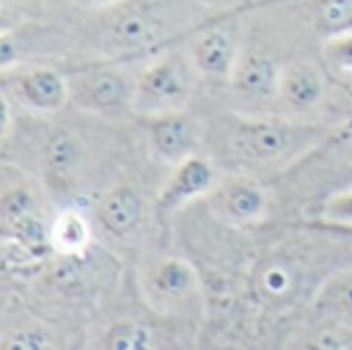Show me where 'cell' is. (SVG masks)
<instances>
[{
	"label": "cell",
	"mask_w": 352,
	"mask_h": 350,
	"mask_svg": "<svg viewBox=\"0 0 352 350\" xmlns=\"http://www.w3.org/2000/svg\"><path fill=\"white\" fill-rule=\"evenodd\" d=\"M196 0H122L113 6L87 10L95 14L99 47L113 60H134L169 47L177 31L190 25Z\"/></svg>",
	"instance_id": "cell-1"
},
{
	"label": "cell",
	"mask_w": 352,
	"mask_h": 350,
	"mask_svg": "<svg viewBox=\"0 0 352 350\" xmlns=\"http://www.w3.org/2000/svg\"><path fill=\"white\" fill-rule=\"evenodd\" d=\"M217 153L239 167L266 169L309 151L320 138L314 126H299L276 118L229 116L214 128Z\"/></svg>",
	"instance_id": "cell-2"
},
{
	"label": "cell",
	"mask_w": 352,
	"mask_h": 350,
	"mask_svg": "<svg viewBox=\"0 0 352 350\" xmlns=\"http://www.w3.org/2000/svg\"><path fill=\"white\" fill-rule=\"evenodd\" d=\"M200 72L188 50L169 45L136 76L134 116L184 111L196 95Z\"/></svg>",
	"instance_id": "cell-3"
},
{
	"label": "cell",
	"mask_w": 352,
	"mask_h": 350,
	"mask_svg": "<svg viewBox=\"0 0 352 350\" xmlns=\"http://www.w3.org/2000/svg\"><path fill=\"white\" fill-rule=\"evenodd\" d=\"M70 103L78 109L111 120L134 116L136 78L124 68L122 60L95 62L68 72Z\"/></svg>",
	"instance_id": "cell-4"
},
{
	"label": "cell",
	"mask_w": 352,
	"mask_h": 350,
	"mask_svg": "<svg viewBox=\"0 0 352 350\" xmlns=\"http://www.w3.org/2000/svg\"><path fill=\"white\" fill-rule=\"evenodd\" d=\"M248 10L250 8L217 12L212 19L190 31L188 52L200 76L212 80L231 78L248 37V33L243 35L241 25V14Z\"/></svg>",
	"instance_id": "cell-5"
},
{
	"label": "cell",
	"mask_w": 352,
	"mask_h": 350,
	"mask_svg": "<svg viewBox=\"0 0 352 350\" xmlns=\"http://www.w3.org/2000/svg\"><path fill=\"white\" fill-rule=\"evenodd\" d=\"M146 303L161 316H182L200 297V281L190 262L182 258H161L142 274Z\"/></svg>",
	"instance_id": "cell-6"
},
{
	"label": "cell",
	"mask_w": 352,
	"mask_h": 350,
	"mask_svg": "<svg viewBox=\"0 0 352 350\" xmlns=\"http://www.w3.org/2000/svg\"><path fill=\"white\" fill-rule=\"evenodd\" d=\"M4 74V95L14 99L31 111L56 113L70 103L68 74H62L47 66L23 68Z\"/></svg>",
	"instance_id": "cell-7"
},
{
	"label": "cell",
	"mask_w": 352,
	"mask_h": 350,
	"mask_svg": "<svg viewBox=\"0 0 352 350\" xmlns=\"http://www.w3.org/2000/svg\"><path fill=\"white\" fill-rule=\"evenodd\" d=\"M283 64L285 62H278V58L266 45H262L256 35H248L229 85L237 95L252 101L274 99L278 97Z\"/></svg>",
	"instance_id": "cell-8"
},
{
	"label": "cell",
	"mask_w": 352,
	"mask_h": 350,
	"mask_svg": "<svg viewBox=\"0 0 352 350\" xmlns=\"http://www.w3.org/2000/svg\"><path fill=\"white\" fill-rule=\"evenodd\" d=\"M208 200L214 217L229 227L258 223L268 210L266 190L250 175H233L219 182L208 194Z\"/></svg>",
	"instance_id": "cell-9"
},
{
	"label": "cell",
	"mask_w": 352,
	"mask_h": 350,
	"mask_svg": "<svg viewBox=\"0 0 352 350\" xmlns=\"http://www.w3.org/2000/svg\"><path fill=\"white\" fill-rule=\"evenodd\" d=\"M144 132L153 155L175 167L188 157L196 155L200 144V126L184 111H167L142 118Z\"/></svg>",
	"instance_id": "cell-10"
},
{
	"label": "cell",
	"mask_w": 352,
	"mask_h": 350,
	"mask_svg": "<svg viewBox=\"0 0 352 350\" xmlns=\"http://www.w3.org/2000/svg\"><path fill=\"white\" fill-rule=\"evenodd\" d=\"M217 184L219 177L214 165L206 157L196 153L173 167L171 175L159 190L155 206L159 212H173L190 204L192 200L208 196Z\"/></svg>",
	"instance_id": "cell-11"
},
{
	"label": "cell",
	"mask_w": 352,
	"mask_h": 350,
	"mask_svg": "<svg viewBox=\"0 0 352 350\" xmlns=\"http://www.w3.org/2000/svg\"><path fill=\"white\" fill-rule=\"evenodd\" d=\"M144 219V202L132 186H116L95 206V221L113 239L130 237Z\"/></svg>",
	"instance_id": "cell-12"
},
{
	"label": "cell",
	"mask_w": 352,
	"mask_h": 350,
	"mask_svg": "<svg viewBox=\"0 0 352 350\" xmlns=\"http://www.w3.org/2000/svg\"><path fill=\"white\" fill-rule=\"evenodd\" d=\"M326 95L324 74L303 60H289L283 64L278 83V101L293 111L316 109Z\"/></svg>",
	"instance_id": "cell-13"
},
{
	"label": "cell",
	"mask_w": 352,
	"mask_h": 350,
	"mask_svg": "<svg viewBox=\"0 0 352 350\" xmlns=\"http://www.w3.org/2000/svg\"><path fill=\"white\" fill-rule=\"evenodd\" d=\"M82 142L70 130L56 128L54 132H50L41 149V163L45 175L52 179L54 186L62 188L74 182L78 169L82 167Z\"/></svg>",
	"instance_id": "cell-14"
},
{
	"label": "cell",
	"mask_w": 352,
	"mask_h": 350,
	"mask_svg": "<svg viewBox=\"0 0 352 350\" xmlns=\"http://www.w3.org/2000/svg\"><path fill=\"white\" fill-rule=\"evenodd\" d=\"M299 287V274L287 260L270 258L260 264L254 274V291L268 303H280L289 299Z\"/></svg>",
	"instance_id": "cell-15"
},
{
	"label": "cell",
	"mask_w": 352,
	"mask_h": 350,
	"mask_svg": "<svg viewBox=\"0 0 352 350\" xmlns=\"http://www.w3.org/2000/svg\"><path fill=\"white\" fill-rule=\"evenodd\" d=\"M54 254L85 256L91 243V227L87 217L76 208L62 210L50 225Z\"/></svg>",
	"instance_id": "cell-16"
},
{
	"label": "cell",
	"mask_w": 352,
	"mask_h": 350,
	"mask_svg": "<svg viewBox=\"0 0 352 350\" xmlns=\"http://www.w3.org/2000/svg\"><path fill=\"white\" fill-rule=\"evenodd\" d=\"M314 309L320 316L352 322V270L332 274L314 295Z\"/></svg>",
	"instance_id": "cell-17"
},
{
	"label": "cell",
	"mask_w": 352,
	"mask_h": 350,
	"mask_svg": "<svg viewBox=\"0 0 352 350\" xmlns=\"http://www.w3.org/2000/svg\"><path fill=\"white\" fill-rule=\"evenodd\" d=\"M322 64L332 80L352 91V29L324 37Z\"/></svg>",
	"instance_id": "cell-18"
},
{
	"label": "cell",
	"mask_w": 352,
	"mask_h": 350,
	"mask_svg": "<svg viewBox=\"0 0 352 350\" xmlns=\"http://www.w3.org/2000/svg\"><path fill=\"white\" fill-rule=\"evenodd\" d=\"M155 347L153 332L138 322H118L109 326L97 340V349L103 350H146Z\"/></svg>",
	"instance_id": "cell-19"
},
{
	"label": "cell",
	"mask_w": 352,
	"mask_h": 350,
	"mask_svg": "<svg viewBox=\"0 0 352 350\" xmlns=\"http://www.w3.org/2000/svg\"><path fill=\"white\" fill-rule=\"evenodd\" d=\"M31 210H39V204L35 192L29 186L25 184L4 186L0 198V221H8Z\"/></svg>",
	"instance_id": "cell-20"
},
{
	"label": "cell",
	"mask_w": 352,
	"mask_h": 350,
	"mask_svg": "<svg viewBox=\"0 0 352 350\" xmlns=\"http://www.w3.org/2000/svg\"><path fill=\"white\" fill-rule=\"evenodd\" d=\"M54 256L56 258L50 262L47 268V276L52 285L62 291L76 289L82 283V266H80L82 256H62V254H54Z\"/></svg>",
	"instance_id": "cell-21"
},
{
	"label": "cell",
	"mask_w": 352,
	"mask_h": 350,
	"mask_svg": "<svg viewBox=\"0 0 352 350\" xmlns=\"http://www.w3.org/2000/svg\"><path fill=\"white\" fill-rule=\"evenodd\" d=\"M322 217L326 223L340 225V227H352V190L332 196L324 204Z\"/></svg>",
	"instance_id": "cell-22"
},
{
	"label": "cell",
	"mask_w": 352,
	"mask_h": 350,
	"mask_svg": "<svg viewBox=\"0 0 352 350\" xmlns=\"http://www.w3.org/2000/svg\"><path fill=\"white\" fill-rule=\"evenodd\" d=\"M50 338L39 330V328H21L16 332H12L10 336L4 338L2 349H27V350H39L50 349Z\"/></svg>",
	"instance_id": "cell-23"
},
{
	"label": "cell",
	"mask_w": 352,
	"mask_h": 350,
	"mask_svg": "<svg viewBox=\"0 0 352 350\" xmlns=\"http://www.w3.org/2000/svg\"><path fill=\"white\" fill-rule=\"evenodd\" d=\"M202 8L214 10V12H229V10H241V8H254V0H196Z\"/></svg>",
	"instance_id": "cell-24"
},
{
	"label": "cell",
	"mask_w": 352,
	"mask_h": 350,
	"mask_svg": "<svg viewBox=\"0 0 352 350\" xmlns=\"http://www.w3.org/2000/svg\"><path fill=\"white\" fill-rule=\"evenodd\" d=\"M76 8L80 10H99V8H107V6H113L122 0H70Z\"/></svg>",
	"instance_id": "cell-25"
},
{
	"label": "cell",
	"mask_w": 352,
	"mask_h": 350,
	"mask_svg": "<svg viewBox=\"0 0 352 350\" xmlns=\"http://www.w3.org/2000/svg\"><path fill=\"white\" fill-rule=\"evenodd\" d=\"M41 0H2V6H14V8H23L29 4H37Z\"/></svg>",
	"instance_id": "cell-26"
}]
</instances>
